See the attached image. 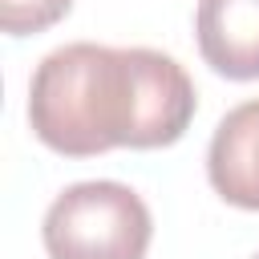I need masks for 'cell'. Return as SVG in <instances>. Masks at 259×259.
<instances>
[{
  "mask_svg": "<svg viewBox=\"0 0 259 259\" xmlns=\"http://www.w3.org/2000/svg\"><path fill=\"white\" fill-rule=\"evenodd\" d=\"M194 105L198 97L186 69L170 53L138 45H61L28 81V125L65 158H93L117 146H174Z\"/></svg>",
  "mask_w": 259,
  "mask_h": 259,
  "instance_id": "cell-1",
  "label": "cell"
},
{
  "mask_svg": "<svg viewBox=\"0 0 259 259\" xmlns=\"http://www.w3.org/2000/svg\"><path fill=\"white\" fill-rule=\"evenodd\" d=\"M49 259H146L154 219L125 182H77L45 210Z\"/></svg>",
  "mask_w": 259,
  "mask_h": 259,
  "instance_id": "cell-2",
  "label": "cell"
},
{
  "mask_svg": "<svg viewBox=\"0 0 259 259\" xmlns=\"http://www.w3.org/2000/svg\"><path fill=\"white\" fill-rule=\"evenodd\" d=\"M194 36L219 77L259 81V0H198Z\"/></svg>",
  "mask_w": 259,
  "mask_h": 259,
  "instance_id": "cell-3",
  "label": "cell"
},
{
  "mask_svg": "<svg viewBox=\"0 0 259 259\" xmlns=\"http://www.w3.org/2000/svg\"><path fill=\"white\" fill-rule=\"evenodd\" d=\"M206 178L231 206L259 210V97L235 105L210 138Z\"/></svg>",
  "mask_w": 259,
  "mask_h": 259,
  "instance_id": "cell-4",
  "label": "cell"
},
{
  "mask_svg": "<svg viewBox=\"0 0 259 259\" xmlns=\"http://www.w3.org/2000/svg\"><path fill=\"white\" fill-rule=\"evenodd\" d=\"M69 8L73 0H0V24L8 36H28L53 28Z\"/></svg>",
  "mask_w": 259,
  "mask_h": 259,
  "instance_id": "cell-5",
  "label": "cell"
},
{
  "mask_svg": "<svg viewBox=\"0 0 259 259\" xmlns=\"http://www.w3.org/2000/svg\"><path fill=\"white\" fill-rule=\"evenodd\" d=\"M255 259H259V255H255Z\"/></svg>",
  "mask_w": 259,
  "mask_h": 259,
  "instance_id": "cell-6",
  "label": "cell"
}]
</instances>
